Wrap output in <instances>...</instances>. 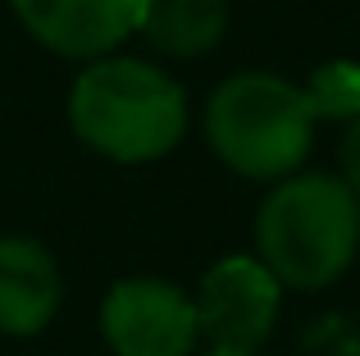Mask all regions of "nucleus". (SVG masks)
<instances>
[{"mask_svg":"<svg viewBox=\"0 0 360 356\" xmlns=\"http://www.w3.org/2000/svg\"><path fill=\"white\" fill-rule=\"evenodd\" d=\"M260 260L288 288H328L360 247V201L342 178H283L255 220Z\"/></svg>","mask_w":360,"mask_h":356,"instance_id":"2","label":"nucleus"},{"mask_svg":"<svg viewBox=\"0 0 360 356\" xmlns=\"http://www.w3.org/2000/svg\"><path fill=\"white\" fill-rule=\"evenodd\" d=\"M205 356H255V352H219V348H210Z\"/></svg>","mask_w":360,"mask_h":356,"instance_id":"11","label":"nucleus"},{"mask_svg":"<svg viewBox=\"0 0 360 356\" xmlns=\"http://www.w3.org/2000/svg\"><path fill=\"white\" fill-rule=\"evenodd\" d=\"M101 333L119 356H192L196 302L165 279H119L101 306Z\"/></svg>","mask_w":360,"mask_h":356,"instance_id":"5","label":"nucleus"},{"mask_svg":"<svg viewBox=\"0 0 360 356\" xmlns=\"http://www.w3.org/2000/svg\"><path fill=\"white\" fill-rule=\"evenodd\" d=\"M18 23L55 55L101 60L137 32L141 0H9Z\"/></svg>","mask_w":360,"mask_h":356,"instance_id":"6","label":"nucleus"},{"mask_svg":"<svg viewBox=\"0 0 360 356\" xmlns=\"http://www.w3.org/2000/svg\"><path fill=\"white\" fill-rule=\"evenodd\" d=\"M69 124L91 151L119 165L160 160L183 142L187 96L155 64L101 55L69 91Z\"/></svg>","mask_w":360,"mask_h":356,"instance_id":"1","label":"nucleus"},{"mask_svg":"<svg viewBox=\"0 0 360 356\" xmlns=\"http://www.w3.org/2000/svg\"><path fill=\"white\" fill-rule=\"evenodd\" d=\"M196 302V320L210 348L219 352H255L278 320L283 284L260 256H224L205 269Z\"/></svg>","mask_w":360,"mask_h":356,"instance_id":"4","label":"nucleus"},{"mask_svg":"<svg viewBox=\"0 0 360 356\" xmlns=\"http://www.w3.org/2000/svg\"><path fill=\"white\" fill-rule=\"evenodd\" d=\"M342 183L352 187L356 201H360V115L352 119V128L342 137Z\"/></svg>","mask_w":360,"mask_h":356,"instance_id":"10","label":"nucleus"},{"mask_svg":"<svg viewBox=\"0 0 360 356\" xmlns=\"http://www.w3.org/2000/svg\"><path fill=\"white\" fill-rule=\"evenodd\" d=\"M229 27L224 0H141L137 32L165 55H205Z\"/></svg>","mask_w":360,"mask_h":356,"instance_id":"8","label":"nucleus"},{"mask_svg":"<svg viewBox=\"0 0 360 356\" xmlns=\"http://www.w3.org/2000/svg\"><path fill=\"white\" fill-rule=\"evenodd\" d=\"M315 133L306 87L274 73H238L219 82L205 110V137L214 155L242 178H292Z\"/></svg>","mask_w":360,"mask_h":356,"instance_id":"3","label":"nucleus"},{"mask_svg":"<svg viewBox=\"0 0 360 356\" xmlns=\"http://www.w3.org/2000/svg\"><path fill=\"white\" fill-rule=\"evenodd\" d=\"M306 101L315 119H356L360 115V64L333 60L319 64L306 82Z\"/></svg>","mask_w":360,"mask_h":356,"instance_id":"9","label":"nucleus"},{"mask_svg":"<svg viewBox=\"0 0 360 356\" xmlns=\"http://www.w3.org/2000/svg\"><path fill=\"white\" fill-rule=\"evenodd\" d=\"M60 265L32 238H0V333L32 338L60 311Z\"/></svg>","mask_w":360,"mask_h":356,"instance_id":"7","label":"nucleus"}]
</instances>
